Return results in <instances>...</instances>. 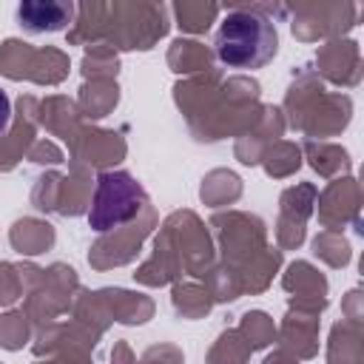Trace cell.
I'll return each mask as SVG.
<instances>
[{
    "mask_svg": "<svg viewBox=\"0 0 364 364\" xmlns=\"http://www.w3.org/2000/svg\"><path fill=\"white\" fill-rule=\"evenodd\" d=\"M216 57L230 68H262L273 60L279 34L273 23L256 11H230L216 31Z\"/></svg>",
    "mask_w": 364,
    "mask_h": 364,
    "instance_id": "obj_1",
    "label": "cell"
},
{
    "mask_svg": "<svg viewBox=\"0 0 364 364\" xmlns=\"http://www.w3.org/2000/svg\"><path fill=\"white\" fill-rule=\"evenodd\" d=\"M145 205V191L125 171H105L97 179L94 205L88 210V225L94 230H111L131 222Z\"/></svg>",
    "mask_w": 364,
    "mask_h": 364,
    "instance_id": "obj_2",
    "label": "cell"
},
{
    "mask_svg": "<svg viewBox=\"0 0 364 364\" xmlns=\"http://www.w3.org/2000/svg\"><path fill=\"white\" fill-rule=\"evenodd\" d=\"M74 17V6L71 3H54V0H28L17 6V20L26 31L31 34H51V31H63Z\"/></svg>",
    "mask_w": 364,
    "mask_h": 364,
    "instance_id": "obj_3",
    "label": "cell"
},
{
    "mask_svg": "<svg viewBox=\"0 0 364 364\" xmlns=\"http://www.w3.org/2000/svg\"><path fill=\"white\" fill-rule=\"evenodd\" d=\"M9 122H11V100L0 85V134L9 131Z\"/></svg>",
    "mask_w": 364,
    "mask_h": 364,
    "instance_id": "obj_4",
    "label": "cell"
}]
</instances>
